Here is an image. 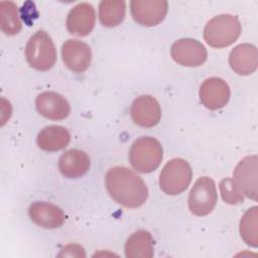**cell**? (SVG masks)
I'll use <instances>...</instances> for the list:
<instances>
[{
	"mask_svg": "<svg viewBox=\"0 0 258 258\" xmlns=\"http://www.w3.org/2000/svg\"><path fill=\"white\" fill-rule=\"evenodd\" d=\"M220 191L223 201L229 205H237L244 201V195L233 178L227 177L222 179Z\"/></svg>",
	"mask_w": 258,
	"mask_h": 258,
	"instance_id": "cell-23",
	"label": "cell"
},
{
	"mask_svg": "<svg viewBox=\"0 0 258 258\" xmlns=\"http://www.w3.org/2000/svg\"><path fill=\"white\" fill-rule=\"evenodd\" d=\"M217 201L218 194L214 180L209 176L197 179L188 195V208L191 214L199 217L209 215Z\"/></svg>",
	"mask_w": 258,
	"mask_h": 258,
	"instance_id": "cell-6",
	"label": "cell"
},
{
	"mask_svg": "<svg viewBox=\"0 0 258 258\" xmlns=\"http://www.w3.org/2000/svg\"><path fill=\"white\" fill-rule=\"evenodd\" d=\"M191 177L188 162L182 158H172L165 163L159 174V186L166 195L176 196L187 188Z\"/></svg>",
	"mask_w": 258,
	"mask_h": 258,
	"instance_id": "cell-5",
	"label": "cell"
},
{
	"mask_svg": "<svg viewBox=\"0 0 258 258\" xmlns=\"http://www.w3.org/2000/svg\"><path fill=\"white\" fill-rule=\"evenodd\" d=\"M257 169L258 158L251 155L243 158L234 169V180L243 192L249 199L257 201Z\"/></svg>",
	"mask_w": 258,
	"mask_h": 258,
	"instance_id": "cell-9",
	"label": "cell"
},
{
	"mask_svg": "<svg viewBox=\"0 0 258 258\" xmlns=\"http://www.w3.org/2000/svg\"><path fill=\"white\" fill-rule=\"evenodd\" d=\"M64 66L74 73L85 72L91 64L92 51L90 46L78 39H68L61 46Z\"/></svg>",
	"mask_w": 258,
	"mask_h": 258,
	"instance_id": "cell-10",
	"label": "cell"
},
{
	"mask_svg": "<svg viewBox=\"0 0 258 258\" xmlns=\"http://www.w3.org/2000/svg\"><path fill=\"white\" fill-rule=\"evenodd\" d=\"M163 149L158 140L143 136L133 142L129 151V161L132 167L141 173L155 170L161 163Z\"/></svg>",
	"mask_w": 258,
	"mask_h": 258,
	"instance_id": "cell-3",
	"label": "cell"
},
{
	"mask_svg": "<svg viewBox=\"0 0 258 258\" xmlns=\"http://www.w3.org/2000/svg\"><path fill=\"white\" fill-rule=\"evenodd\" d=\"M35 106L41 116L50 120H62L71 112V106L67 99L51 91L39 94L35 100Z\"/></svg>",
	"mask_w": 258,
	"mask_h": 258,
	"instance_id": "cell-14",
	"label": "cell"
},
{
	"mask_svg": "<svg viewBox=\"0 0 258 258\" xmlns=\"http://www.w3.org/2000/svg\"><path fill=\"white\" fill-rule=\"evenodd\" d=\"M71 141V134L62 126L50 125L44 127L37 135L36 142L40 149L53 152L66 148Z\"/></svg>",
	"mask_w": 258,
	"mask_h": 258,
	"instance_id": "cell-18",
	"label": "cell"
},
{
	"mask_svg": "<svg viewBox=\"0 0 258 258\" xmlns=\"http://www.w3.org/2000/svg\"><path fill=\"white\" fill-rule=\"evenodd\" d=\"M0 18L1 30L6 35H15L21 30L22 24L19 17L18 7L14 2H0Z\"/></svg>",
	"mask_w": 258,
	"mask_h": 258,
	"instance_id": "cell-21",
	"label": "cell"
},
{
	"mask_svg": "<svg viewBox=\"0 0 258 258\" xmlns=\"http://www.w3.org/2000/svg\"><path fill=\"white\" fill-rule=\"evenodd\" d=\"M131 117L140 127L150 128L158 124L161 119V108L155 98L149 95L137 97L131 106Z\"/></svg>",
	"mask_w": 258,
	"mask_h": 258,
	"instance_id": "cell-11",
	"label": "cell"
},
{
	"mask_svg": "<svg viewBox=\"0 0 258 258\" xmlns=\"http://www.w3.org/2000/svg\"><path fill=\"white\" fill-rule=\"evenodd\" d=\"M240 235L244 242L254 248L258 247V207L247 210L240 220Z\"/></svg>",
	"mask_w": 258,
	"mask_h": 258,
	"instance_id": "cell-22",
	"label": "cell"
},
{
	"mask_svg": "<svg viewBox=\"0 0 258 258\" xmlns=\"http://www.w3.org/2000/svg\"><path fill=\"white\" fill-rule=\"evenodd\" d=\"M25 57L28 64L36 71L46 72L56 61V49L51 37L44 31H36L25 46Z\"/></svg>",
	"mask_w": 258,
	"mask_h": 258,
	"instance_id": "cell-4",
	"label": "cell"
},
{
	"mask_svg": "<svg viewBox=\"0 0 258 258\" xmlns=\"http://www.w3.org/2000/svg\"><path fill=\"white\" fill-rule=\"evenodd\" d=\"M28 215L34 224L44 229L59 228L66 220L62 210L47 202L31 204L28 209Z\"/></svg>",
	"mask_w": 258,
	"mask_h": 258,
	"instance_id": "cell-15",
	"label": "cell"
},
{
	"mask_svg": "<svg viewBox=\"0 0 258 258\" xmlns=\"http://www.w3.org/2000/svg\"><path fill=\"white\" fill-rule=\"evenodd\" d=\"M170 54L174 61L184 67H199L208 56L204 44L194 38H181L176 40L170 48Z\"/></svg>",
	"mask_w": 258,
	"mask_h": 258,
	"instance_id": "cell-8",
	"label": "cell"
},
{
	"mask_svg": "<svg viewBox=\"0 0 258 258\" xmlns=\"http://www.w3.org/2000/svg\"><path fill=\"white\" fill-rule=\"evenodd\" d=\"M154 254V240L146 230H138L131 234L125 243L127 258H151Z\"/></svg>",
	"mask_w": 258,
	"mask_h": 258,
	"instance_id": "cell-19",
	"label": "cell"
},
{
	"mask_svg": "<svg viewBox=\"0 0 258 258\" xmlns=\"http://www.w3.org/2000/svg\"><path fill=\"white\" fill-rule=\"evenodd\" d=\"M105 183L110 197L125 208L141 207L148 198V188L144 180L125 166L110 168L106 173Z\"/></svg>",
	"mask_w": 258,
	"mask_h": 258,
	"instance_id": "cell-1",
	"label": "cell"
},
{
	"mask_svg": "<svg viewBox=\"0 0 258 258\" xmlns=\"http://www.w3.org/2000/svg\"><path fill=\"white\" fill-rule=\"evenodd\" d=\"M241 30V23L237 16L220 14L206 24L204 38L210 46L223 48L233 44L240 36Z\"/></svg>",
	"mask_w": 258,
	"mask_h": 258,
	"instance_id": "cell-2",
	"label": "cell"
},
{
	"mask_svg": "<svg viewBox=\"0 0 258 258\" xmlns=\"http://www.w3.org/2000/svg\"><path fill=\"white\" fill-rule=\"evenodd\" d=\"M91 165L88 154L80 149H70L58 159V169L67 178H79L85 175Z\"/></svg>",
	"mask_w": 258,
	"mask_h": 258,
	"instance_id": "cell-17",
	"label": "cell"
},
{
	"mask_svg": "<svg viewBox=\"0 0 258 258\" xmlns=\"http://www.w3.org/2000/svg\"><path fill=\"white\" fill-rule=\"evenodd\" d=\"M257 48L250 43L236 45L230 52L229 63L231 69L238 75L248 76L257 69Z\"/></svg>",
	"mask_w": 258,
	"mask_h": 258,
	"instance_id": "cell-16",
	"label": "cell"
},
{
	"mask_svg": "<svg viewBox=\"0 0 258 258\" xmlns=\"http://www.w3.org/2000/svg\"><path fill=\"white\" fill-rule=\"evenodd\" d=\"M168 3L164 0H132L130 11L133 19L143 26H155L164 18Z\"/></svg>",
	"mask_w": 258,
	"mask_h": 258,
	"instance_id": "cell-7",
	"label": "cell"
},
{
	"mask_svg": "<svg viewBox=\"0 0 258 258\" xmlns=\"http://www.w3.org/2000/svg\"><path fill=\"white\" fill-rule=\"evenodd\" d=\"M230 88L221 78H209L204 81L200 88V100L210 110L223 108L230 99Z\"/></svg>",
	"mask_w": 258,
	"mask_h": 258,
	"instance_id": "cell-12",
	"label": "cell"
},
{
	"mask_svg": "<svg viewBox=\"0 0 258 258\" xmlns=\"http://www.w3.org/2000/svg\"><path fill=\"white\" fill-rule=\"evenodd\" d=\"M126 12V3L122 0H104L99 4V18L106 27L119 25Z\"/></svg>",
	"mask_w": 258,
	"mask_h": 258,
	"instance_id": "cell-20",
	"label": "cell"
},
{
	"mask_svg": "<svg viewBox=\"0 0 258 258\" xmlns=\"http://www.w3.org/2000/svg\"><path fill=\"white\" fill-rule=\"evenodd\" d=\"M96 22V12L92 4L83 2L77 4L68 14L67 28L77 36H86L93 30Z\"/></svg>",
	"mask_w": 258,
	"mask_h": 258,
	"instance_id": "cell-13",
	"label": "cell"
}]
</instances>
